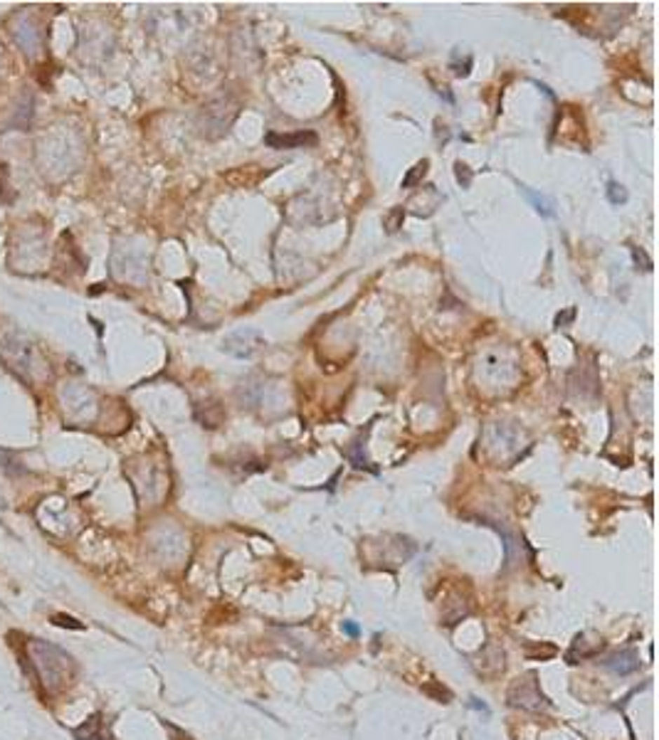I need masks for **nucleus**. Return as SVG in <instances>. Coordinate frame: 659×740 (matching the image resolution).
<instances>
[{"label":"nucleus","instance_id":"nucleus-5","mask_svg":"<svg viewBox=\"0 0 659 740\" xmlns=\"http://www.w3.org/2000/svg\"><path fill=\"white\" fill-rule=\"evenodd\" d=\"M605 666H608L610 671H615V673H630V671H634V669L639 666V662H637V654L627 649V652L613 654V657L605 659Z\"/></svg>","mask_w":659,"mask_h":740},{"label":"nucleus","instance_id":"nucleus-11","mask_svg":"<svg viewBox=\"0 0 659 740\" xmlns=\"http://www.w3.org/2000/svg\"><path fill=\"white\" fill-rule=\"evenodd\" d=\"M573 316H576V311H573V308H571V311H568V314H558V319H556V324L558 326H563V324H568V321H571L573 319Z\"/></svg>","mask_w":659,"mask_h":740},{"label":"nucleus","instance_id":"nucleus-12","mask_svg":"<svg viewBox=\"0 0 659 740\" xmlns=\"http://www.w3.org/2000/svg\"><path fill=\"white\" fill-rule=\"evenodd\" d=\"M341 627H344V632H348L351 637H355V634H358V627H355L353 622H344V624H341Z\"/></svg>","mask_w":659,"mask_h":740},{"label":"nucleus","instance_id":"nucleus-7","mask_svg":"<svg viewBox=\"0 0 659 740\" xmlns=\"http://www.w3.org/2000/svg\"><path fill=\"white\" fill-rule=\"evenodd\" d=\"M608 198H610V203H613V205H625V203H627V191H625L620 183L610 180V183H608Z\"/></svg>","mask_w":659,"mask_h":740},{"label":"nucleus","instance_id":"nucleus-2","mask_svg":"<svg viewBox=\"0 0 659 740\" xmlns=\"http://www.w3.org/2000/svg\"><path fill=\"white\" fill-rule=\"evenodd\" d=\"M536 671H529L526 676L516 678L514 684H511L509 689V704L514 706V708H524V711H541V708H548V699L541 694V689H538V681H536Z\"/></svg>","mask_w":659,"mask_h":740},{"label":"nucleus","instance_id":"nucleus-8","mask_svg":"<svg viewBox=\"0 0 659 740\" xmlns=\"http://www.w3.org/2000/svg\"><path fill=\"white\" fill-rule=\"evenodd\" d=\"M428 165H430V160H428V158H425V160H420V163H417L415 168H412L410 173L405 175V180H402V188H410L412 183H417V180H420V178H425V173H428Z\"/></svg>","mask_w":659,"mask_h":740},{"label":"nucleus","instance_id":"nucleus-1","mask_svg":"<svg viewBox=\"0 0 659 740\" xmlns=\"http://www.w3.org/2000/svg\"><path fill=\"white\" fill-rule=\"evenodd\" d=\"M30 659L35 662V669L42 678V686L47 691H60L67 686L69 676H72V659L67 652H62L60 647L50 642H30Z\"/></svg>","mask_w":659,"mask_h":740},{"label":"nucleus","instance_id":"nucleus-9","mask_svg":"<svg viewBox=\"0 0 659 740\" xmlns=\"http://www.w3.org/2000/svg\"><path fill=\"white\" fill-rule=\"evenodd\" d=\"M52 622L57 624V627H67V629H82V624L77 622V619H72V617L67 615H55L52 617Z\"/></svg>","mask_w":659,"mask_h":740},{"label":"nucleus","instance_id":"nucleus-6","mask_svg":"<svg viewBox=\"0 0 659 740\" xmlns=\"http://www.w3.org/2000/svg\"><path fill=\"white\" fill-rule=\"evenodd\" d=\"M521 191H524V196L529 198L531 203H534V207H536L538 212H541L543 217H553V215H556V210H553V203L548 200V198L538 196V193H534L531 188H526V185H521Z\"/></svg>","mask_w":659,"mask_h":740},{"label":"nucleus","instance_id":"nucleus-3","mask_svg":"<svg viewBox=\"0 0 659 740\" xmlns=\"http://www.w3.org/2000/svg\"><path fill=\"white\" fill-rule=\"evenodd\" d=\"M264 345V336L254 329H240L222 341V350L235 358H252Z\"/></svg>","mask_w":659,"mask_h":740},{"label":"nucleus","instance_id":"nucleus-10","mask_svg":"<svg viewBox=\"0 0 659 740\" xmlns=\"http://www.w3.org/2000/svg\"><path fill=\"white\" fill-rule=\"evenodd\" d=\"M400 217H402V210H400V207H398V210H393L390 222H388V232H395V230H398V220H400Z\"/></svg>","mask_w":659,"mask_h":740},{"label":"nucleus","instance_id":"nucleus-4","mask_svg":"<svg viewBox=\"0 0 659 740\" xmlns=\"http://www.w3.org/2000/svg\"><path fill=\"white\" fill-rule=\"evenodd\" d=\"M316 134L311 131H299V134H267L264 144L269 149H304V146H316Z\"/></svg>","mask_w":659,"mask_h":740}]
</instances>
